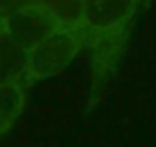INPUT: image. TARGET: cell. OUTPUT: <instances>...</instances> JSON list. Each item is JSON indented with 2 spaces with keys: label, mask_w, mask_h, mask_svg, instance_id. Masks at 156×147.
<instances>
[{
  "label": "cell",
  "mask_w": 156,
  "mask_h": 147,
  "mask_svg": "<svg viewBox=\"0 0 156 147\" xmlns=\"http://www.w3.org/2000/svg\"><path fill=\"white\" fill-rule=\"evenodd\" d=\"M28 51H23L5 30V7H0V85L23 81Z\"/></svg>",
  "instance_id": "obj_4"
},
{
  "label": "cell",
  "mask_w": 156,
  "mask_h": 147,
  "mask_svg": "<svg viewBox=\"0 0 156 147\" xmlns=\"http://www.w3.org/2000/svg\"><path fill=\"white\" fill-rule=\"evenodd\" d=\"M136 12L138 0H83L78 25L94 51V92L115 67Z\"/></svg>",
  "instance_id": "obj_1"
},
{
  "label": "cell",
  "mask_w": 156,
  "mask_h": 147,
  "mask_svg": "<svg viewBox=\"0 0 156 147\" xmlns=\"http://www.w3.org/2000/svg\"><path fill=\"white\" fill-rule=\"evenodd\" d=\"M83 46H85V30L78 23L62 25L51 37H46L41 44L28 51V64H25V74L21 83L30 88L39 81L58 76L73 62V58L80 53Z\"/></svg>",
  "instance_id": "obj_2"
},
{
  "label": "cell",
  "mask_w": 156,
  "mask_h": 147,
  "mask_svg": "<svg viewBox=\"0 0 156 147\" xmlns=\"http://www.w3.org/2000/svg\"><path fill=\"white\" fill-rule=\"evenodd\" d=\"M62 25V21L55 14H51L41 2L5 9V30L23 51L34 48Z\"/></svg>",
  "instance_id": "obj_3"
},
{
  "label": "cell",
  "mask_w": 156,
  "mask_h": 147,
  "mask_svg": "<svg viewBox=\"0 0 156 147\" xmlns=\"http://www.w3.org/2000/svg\"><path fill=\"white\" fill-rule=\"evenodd\" d=\"M25 106V85L21 81L0 85V138L14 129Z\"/></svg>",
  "instance_id": "obj_5"
},
{
  "label": "cell",
  "mask_w": 156,
  "mask_h": 147,
  "mask_svg": "<svg viewBox=\"0 0 156 147\" xmlns=\"http://www.w3.org/2000/svg\"><path fill=\"white\" fill-rule=\"evenodd\" d=\"M51 14H55L64 25L78 23V16H80V7H83V0H39Z\"/></svg>",
  "instance_id": "obj_6"
},
{
  "label": "cell",
  "mask_w": 156,
  "mask_h": 147,
  "mask_svg": "<svg viewBox=\"0 0 156 147\" xmlns=\"http://www.w3.org/2000/svg\"><path fill=\"white\" fill-rule=\"evenodd\" d=\"M138 2H147V0H138Z\"/></svg>",
  "instance_id": "obj_7"
}]
</instances>
